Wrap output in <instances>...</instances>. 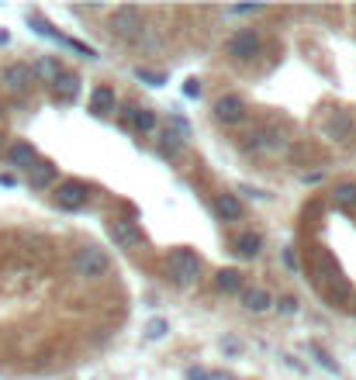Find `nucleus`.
Masks as SVG:
<instances>
[{"label": "nucleus", "instance_id": "14", "mask_svg": "<svg viewBox=\"0 0 356 380\" xmlns=\"http://www.w3.org/2000/svg\"><path fill=\"white\" fill-rule=\"evenodd\" d=\"M243 304H246L249 311H267L270 308V294L263 291V287H249V291H243Z\"/></svg>", "mask_w": 356, "mask_h": 380}, {"label": "nucleus", "instance_id": "6", "mask_svg": "<svg viewBox=\"0 0 356 380\" xmlns=\"http://www.w3.org/2000/svg\"><path fill=\"white\" fill-rule=\"evenodd\" d=\"M228 49H232V55H235V59H256V55H260V38H256V35H252V31H239V35H235V38H232V45H228Z\"/></svg>", "mask_w": 356, "mask_h": 380}, {"label": "nucleus", "instance_id": "19", "mask_svg": "<svg viewBox=\"0 0 356 380\" xmlns=\"http://www.w3.org/2000/svg\"><path fill=\"white\" fill-rule=\"evenodd\" d=\"M215 280H218V291H225V294H235V291L243 287V276H239V270H221Z\"/></svg>", "mask_w": 356, "mask_h": 380}, {"label": "nucleus", "instance_id": "26", "mask_svg": "<svg viewBox=\"0 0 356 380\" xmlns=\"http://www.w3.org/2000/svg\"><path fill=\"white\" fill-rule=\"evenodd\" d=\"M204 380H235V377H232L228 370H208V377Z\"/></svg>", "mask_w": 356, "mask_h": 380}, {"label": "nucleus", "instance_id": "30", "mask_svg": "<svg viewBox=\"0 0 356 380\" xmlns=\"http://www.w3.org/2000/svg\"><path fill=\"white\" fill-rule=\"evenodd\" d=\"M187 94H191V97H197V94H201V86H197V80H187Z\"/></svg>", "mask_w": 356, "mask_h": 380}, {"label": "nucleus", "instance_id": "24", "mask_svg": "<svg viewBox=\"0 0 356 380\" xmlns=\"http://www.w3.org/2000/svg\"><path fill=\"white\" fill-rule=\"evenodd\" d=\"M346 132H350V121H346V118H343V114H339V118H335V121H332V135L339 138V135H346Z\"/></svg>", "mask_w": 356, "mask_h": 380}, {"label": "nucleus", "instance_id": "12", "mask_svg": "<svg viewBox=\"0 0 356 380\" xmlns=\"http://www.w3.org/2000/svg\"><path fill=\"white\" fill-rule=\"evenodd\" d=\"M49 90H52L59 101H73V97H77V90H80V80H77L73 73H62V77H59Z\"/></svg>", "mask_w": 356, "mask_h": 380}, {"label": "nucleus", "instance_id": "22", "mask_svg": "<svg viewBox=\"0 0 356 380\" xmlns=\"http://www.w3.org/2000/svg\"><path fill=\"white\" fill-rule=\"evenodd\" d=\"M315 359H318V363H322V367H326L329 374H339V363H335V359H332L329 353H322L318 346H315Z\"/></svg>", "mask_w": 356, "mask_h": 380}, {"label": "nucleus", "instance_id": "27", "mask_svg": "<svg viewBox=\"0 0 356 380\" xmlns=\"http://www.w3.org/2000/svg\"><path fill=\"white\" fill-rule=\"evenodd\" d=\"M280 311H284V315H294V311H298V301H294V298H287L284 304H280Z\"/></svg>", "mask_w": 356, "mask_h": 380}, {"label": "nucleus", "instance_id": "1", "mask_svg": "<svg viewBox=\"0 0 356 380\" xmlns=\"http://www.w3.org/2000/svg\"><path fill=\"white\" fill-rule=\"evenodd\" d=\"M166 270H169V276H173L177 284H194V280L201 276V259H197V252H191V249H173L169 259H166Z\"/></svg>", "mask_w": 356, "mask_h": 380}, {"label": "nucleus", "instance_id": "17", "mask_svg": "<svg viewBox=\"0 0 356 380\" xmlns=\"http://www.w3.org/2000/svg\"><path fill=\"white\" fill-rule=\"evenodd\" d=\"M260 249H263V239H260L256 232H243L239 242H235V252H243V256H249V259H252Z\"/></svg>", "mask_w": 356, "mask_h": 380}, {"label": "nucleus", "instance_id": "23", "mask_svg": "<svg viewBox=\"0 0 356 380\" xmlns=\"http://www.w3.org/2000/svg\"><path fill=\"white\" fill-rule=\"evenodd\" d=\"M135 77H138V80H145L149 86H160V83L166 80L163 73H149V69H135Z\"/></svg>", "mask_w": 356, "mask_h": 380}, {"label": "nucleus", "instance_id": "18", "mask_svg": "<svg viewBox=\"0 0 356 380\" xmlns=\"http://www.w3.org/2000/svg\"><path fill=\"white\" fill-rule=\"evenodd\" d=\"M166 135L173 138V142H184V138L191 135V125H187L180 114H169V118H166Z\"/></svg>", "mask_w": 356, "mask_h": 380}, {"label": "nucleus", "instance_id": "13", "mask_svg": "<svg viewBox=\"0 0 356 380\" xmlns=\"http://www.w3.org/2000/svg\"><path fill=\"white\" fill-rule=\"evenodd\" d=\"M28 173H31L28 180H31V187H35V190L49 187V184L55 180V166H52V163H35L31 169H28Z\"/></svg>", "mask_w": 356, "mask_h": 380}, {"label": "nucleus", "instance_id": "16", "mask_svg": "<svg viewBox=\"0 0 356 380\" xmlns=\"http://www.w3.org/2000/svg\"><path fill=\"white\" fill-rule=\"evenodd\" d=\"M62 73H66V69L59 66V59H52V55H45V59L38 62V69H35V77H42V80L49 83V86H52V83L59 80Z\"/></svg>", "mask_w": 356, "mask_h": 380}, {"label": "nucleus", "instance_id": "15", "mask_svg": "<svg viewBox=\"0 0 356 380\" xmlns=\"http://www.w3.org/2000/svg\"><path fill=\"white\" fill-rule=\"evenodd\" d=\"M128 125L138 128V132H156V111H145V108L128 111Z\"/></svg>", "mask_w": 356, "mask_h": 380}, {"label": "nucleus", "instance_id": "29", "mask_svg": "<svg viewBox=\"0 0 356 380\" xmlns=\"http://www.w3.org/2000/svg\"><path fill=\"white\" fill-rule=\"evenodd\" d=\"M263 7H232V14H260Z\"/></svg>", "mask_w": 356, "mask_h": 380}, {"label": "nucleus", "instance_id": "3", "mask_svg": "<svg viewBox=\"0 0 356 380\" xmlns=\"http://www.w3.org/2000/svg\"><path fill=\"white\" fill-rule=\"evenodd\" d=\"M4 83L11 86V90H31V83H35V69L28 66V62H11L7 69H4Z\"/></svg>", "mask_w": 356, "mask_h": 380}, {"label": "nucleus", "instance_id": "21", "mask_svg": "<svg viewBox=\"0 0 356 380\" xmlns=\"http://www.w3.org/2000/svg\"><path fill=\"white\" fill-rule=\"evenodd\" d=\"M166 332H169V322H166V318H152V322L145 325V335H149V339H163Z\"/></svg>", "mask_w": 356, "mask_h": 380}, {"label": "nucleus", "instance_id": "2", "mask_svg": "<svg viewBox=\"0 0 356 380\" xmlns=\"http://www.w3.org/2000/svg\"><path fill=\"white\" fill-rule=\"evenodd\" d=\"M108 267H111L108 252H104V249H97V245L80 249V252H77V259H73V270H77V276H83V280H97V276H104Z\"/></svg>", "mask_w": 356, "mask_h": 380}, {"label": "nucleus", "instance_id": "5", "mask_svg": "<svg viewBox=\"0 0 356 380\" xmlns=\"http://www.w3.org/2000/svg\"><path fill=\"white\" fill-rule=\"evenodd\" d=\"M55 201H59V208H80L83 201H87V184L80 180H66L59 194H55Z\"/></svg>", "mask_w": 356, "mask_h": 380}, {"label": "nucleus", "instance_id": "11", "mask_svg": "<svg viewBox=\"0 0 356 380\" xmlns=\"http://www.w3.org/2000/svg\"><path fill=\"white\" fill-rule=\"evenodd\" d=\"M35 163H38V152H35V145H28V142H18V145H11V166L31 169Z\"/></svg>", "mask_w": 356, "mask_h": 380}, {"label": "nucleus", "instance_id": "10", "mask_svg": "<svg viewBox=\"0 0 356 380\" xmlns=\"http://www.w3.org/2000/svg\"><path fill=\"white\" fill-rule=\"evenodd\" d=\"M114 111V90L111 86H97L90 94V114H111Z\"/></svg>", "mask_w": 356, "mask_h": 380}, {"label": "nucleus", "instance_id": "9", "mask_svg": "<svg viewBox=\"0 0 356 380\" xmlns=\"http://www.w3.org/2000/svg\"><path fill=\"white\" fill-rule=\"evenodd\" d=\"M215 215H218L221 221H239V215H243L239 197H232V194H218V197H215Z\"/></svg>", "mask_w": 356, "mask_h": 380}, {"label": "nucleus", "instance_id": "28", "mask_svg": "<svg viewBox=\"0 0 356 380\" xmlns=\"http://www.w3.org/2000/svg\"><path fill=\"white\" fill-rule=\"evenodd\" d=\"M187 377H191V380H204V377H208V370H201V367H194V370H187Z\"/></svg>", "mask_w": 356, "mask_h": 380}, {"label": "nucleus", "instance_id": "31", "mask_svg": "<svg viewBox=\"0 0 356 380\" xmlns=\"http://www.w3.org/2000/svg\"><path fill=\"white\" fill-rule=\"evenodd\" d=\"M0 145H4V135H0Z\"/></svg>", "mask_w": 356, "mask_h": 380}, {"label": "nucleus", "instance_id": "25", "mask_svg": "<svg viewBox=\"0 0 356 380\" xmlns=\"http://www.w3.org/2000/svg\"><path fill=\"white\" fill-rule=\"evenodd\" d=\"M177 145H180V142H173V138L163 132V138H160V149H163V156H173V152H177Z\"/></svg>", "mask_w": 356, "mask_h": 380}, {"label": "nucleus", "instance_id": "20", "mask_svg": "<svg viewBox=\"0 0 356 380\" xmlns=\"http://www.w3.org/2000/svg\"><path fill=\"white\" fill-rule=\"evenodd\" d=\"M335 204L339 208H356V184H343L335 190Z\"/></svg>", "mask_w": 356, "mask_h": 380}, {"label": "nucleus", "instance_id": "8", "mask_svg": "<svg viewBox=\"0 0 356 380\" xmlns=\"http://www.w3.org/2000/svg\"><path fill=\"white\" fill-rule=\"evenodd\" d=\"M215 118L218 121H239L243 118V101L235 97V94H225L215 101Z\"/></svg>", "mask_w": 356, "mask_h": 380}, {"label": "nucleus", "instance_id": "7", "mask_svg": "<svg viewBox=\"0 0 356 380\" xmlns=\"http://www.w3.org/2000/svg\"><path fill=\"white\" fill-rule=\"evenodd\" d=\"M111 235H114V242L118 245L145 242V235H142V228H138L135 221H114V225H111Z\"/></svg>", "mask_w": 356, "mask_h": 380}, {"label": "nucleus", "instance_id": "4", "mask_svg": "<svg viewBox=\"0 0 356 380\" xmlns=\"http://www.w3.org/2000/svg\"><path fill=\"white\" fill-rule=\"evenodd\" d=\"M111 28H114L118 35H135L138 28H142V14H138V7H118V11H114V18H111Z\"/></svg>", "mask_w": 356, "mask_h": 380}]
</instances>
